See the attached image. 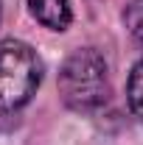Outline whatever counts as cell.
<instances>
[{
	"mask_svg": "<svg viewBox=\"0 0 143 145\" xmlns=\"http://www.w3.org/2000/svg\"><path fill=\"white\" fill-rule=\"evenodd\" d=\"M62 103L76 114H95L109 101V67L95 48L73 50L59 70Z\"/></svg>",
	"mask_w": 143,
	"mask_h": 145,
	"instance_id": "1",
	"label": "cell"
},
{
	"mask_svg": "<svg viewBox=\"0 0 143 145\" xmlns=\"http://www.w3.org/2000/svg\"><path fill=\"white\" fill-rule=\"evenodd\" d=\"M0 17H3V3H0Z\"/></svg>",
	"mask_w": 143,
	"mask_h": 145,
	"instance_id": "6",
	"label": "cell"
},
{
	"mask_svg": "<svg viewBox=\"0 0 143 145\" xmlns=\"http://www.w3.org/2000/svg\"><path fill=\"white\" fill-rule=\"evenodd\" d=\"M42 81V61L31 45L20 39L0 42V114L17 112L34 98Z\"/></svg>",
	"mask_w": 143,
	"mask_h": 145,
	"instance_id": "2",
	"label": "cell"
},
{
	"mask_svg": "<svg viewBox=\"0 0 143 145\" xmlns=\"http://www.w3.org/2000/svg\"><path fill=\"white\" fill-rule=\"evenodd\" d=\"M124 22H126V31L135 39V45L143 48V0H132V3L126 6Z\"/></svg>",
	"mask_w": 143,
	"mask_h": 145,
	"instance_id": "5",
	"label": "cell"
},
{
	"mask_svg": "<svg viewBox=\"0 0 143 145\" xmlns=\"http://www.w3.org/2000/svg\"><path fill=\"white\" fill-rule=\"evenodd\" d=\"M28 11L39 25L51 31H65L73 22L70 0H28Z\"/></svg>",
	"mask_w": 143,
	"mask_h": 145,
	"instance_id": "3",
	"label": "cell"
},
{
	"mask_svg": "<svg viewBox=\"0 0 143 145\" xmlns=\"http://www.w3.org/2000/svg\"><path fill=\"white\" fill-rule=\"evenodd\" d=\"M126 101H129V109L132 114L143 123V59L132 67V75H129V84H126Z\"/></svg>",
	"mask_w": 143,
	"mask_h": 145,
	"instance_id": "4",
	"label": "cell"
}]
</instances>
